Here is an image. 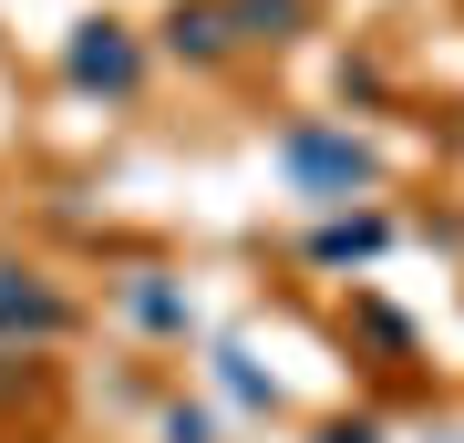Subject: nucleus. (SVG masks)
<instances>
[{"instance_id": "obj_1", "label": "nucleus", "mask_w": 464, "mask_h": 443, "mask_svg": "<svg viewBox=\"0 0 464 443\" xmlns=\"http://www.w3.org/2000/svg\"><path fill=\"white\" fill-rule=\"evenodd\" d=\"M63 320H72V299L42 289V268H11V258H0V341H52Z\"/></svg>"}, {"instance_id": "obj_2", "label": "nucleus", "mask_w": 464, "mask_h": 443, "mask_svg": "<svg viewBox=\"0 0 464 443\" xmlns=\"http://www.w3.org/2000/svg\"><path fill=\"white\" fill-rule=\"evenodd\" d=\"M72 82H103V93H134V42L114 21H83V42H72Z\"/></svg>"}, {"instance_id": "obj_3", "label": "nucleus", "mask_w": 464, "mask_h": 443, "mask_svg": "<svg viewBox=\"0 0 464 443\" xmlns=\"http://www.w3.org/2000/svg\"><path fill=\"white\" fill-rule=\"evenodd\" d=\"M176 52H227V11H176Z\"/></svg>"}]
</instances>
